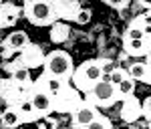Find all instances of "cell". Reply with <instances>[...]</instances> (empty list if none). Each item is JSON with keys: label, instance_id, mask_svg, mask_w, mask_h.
Segmentation results:
<instances>
[{"label": "cell", "instance_id": "cell-1", "mask_svg": "<svg viewBox=\"0 0 151 129\" xmlns=\"http://www.w3.org/2000/svg\"><path fill=\"white\" fill-rule=\"evenodd\" d=\"M103 79V71H101V63L99 59L85 61L83 65H79L70 75V85L79 91V93H87L97 81Z\"/></svg>", "mask_w": 151, "mask_h": 129}, {"label": "cell", "instance_id": "cell-2", "mask_svg": "<svg viewBox=\"0 0 151 129\" xmlns=\"http://www.w3.org/2000/svg\"><path fill=\"white\" fill-rule=\"evenodd\" d=\"M85 101L93 103L95 107L107 109V107H113L117 101H121V99H119V93H117L115 85L109 81V79H101V81H97L93 87L85 93Z\"/></svg>", "mask_w": 151, "mask_h": 129}, {"label": "cell", "instance_id": "cell-3", "mask_svg": "<svg viewBox=\"0 0 151 129\" xmlns=\"http://www.w3.org/2000/svg\"><path fill=\"white\" fill-rule=\"evenodd\" d=\"M22 14L26 16V20L35 26H50L57 20V14L52 8L50 0H36L32 4H24Z\"/></svg>", "mask_w": 151, "mask_h": 129}, {"label": "cell", "instance_id": "cell-4", "mask_svg": "<svg viewBox=\"0 0 151 129\" xmlns=\"http://www.w3.org/2000/svg\"><path fill=\"white\" fill-rule=\"evenodd\" d=\"M42 67H45V73L60 77V79H67V81H70V75L75 71L73 59H70L69 53H65V50H52V53H48L47 57H45Z\"/></svg>", "mask_w": 151, "mask_h": 129}, {"label": "cell", "instance_id": "cell-5", "mask_svg": "<svg viewBox=\"0 0 151 129\" xmlns=\"http://www.w3.org/2000/svg\"><path fill=\"white\" fill-rule=\"evenodd\" d=\"M83 101H85V97H81L79 91L69 83L63 91L52 95V111H57V113H73V109L77 105H81Z\"/></svg>", "mask_w": 151, "mask_h": 129}, {"label": "cell", "instance_id": "cell-6", "mask_svg": "<svg viewBox=\"0 0 151 129\" xmlns=\"http://www.w3.org/2000/svg\"><path fill=\"white\" fill-rule=\"evenodd\" d=\"M99 115H101L99 107H95L89 101H83L81 105H77L70 113V125L73 127H89V123Z\"/></svg>", "mask_w": 151, "mask_h": 129}, {"label": "cell", "instance_id": "cell-7", "mask_svg": "<svg viewBox=\"0 0 151 129\" xmlns=\"http://www.w3.org/2000/svg\"><path fill=\"white\" fill-rule=\"evenodd\" d=\"M28 99L32 101V105H35V111L38 113V119L48 115V113H52V95L45 91L42 87H38L32 83V89H30V93H28Z\"/></svg>", "mask_w": 151, "mask_h": 129}, {"label": "cell", "instance_id": "cell-8", "mask_svg": "<svg viewBox=\"0 0 151 129\" xmlns=\"http://www.w3.org/2000/svg\"><path fill=\"white\" fill-rule=\"evenodd\" d=\"M50 2L57 14V20H75L79 10L83 8L79 0H50Z\"/></svg>", "mask_w": 151, "mask_h": 129}, {"label": "cell", "instance_id": "cell-9", "mask_svg": "<svg viewBox=\"0 0 151 129\" xmlns=\"http://www.w3.org/2000/svg\"><path fill=\"white\" fill-rule=\"evenodd\" d=\"M18 63H22L24 67H28V69L42 67V63H45V53H42V48L38 47V45H35V43H28V45H26V47L20 50Z\"/></svg>", "mask_w": 151, "mask_h": 129}, {"label": "cell", "instance_id": "cell-10", "mask_svg": "<svg viewBox=\"0 0 151 129\" xmlns=\"http://www.w3.org/2000/svg\"><path fill=\"white\" fill-rule=\"evenodd\" d=\"M30 43V38H28V35L24 32V30H14V32H10V35L4 38V43H2V55L4 57H10V55H14V53H20L26 45Z\"/></svg>", "mask_w": 151, "mask_h": 129}, {"label": "cell", "instance_id": "cell-11", "mask_svg": "<svg viewBox=\"0 0 151 129\" xmlns=\"http://www.w3.org/2000/svg\"><path fill=\"white\" fill-rule=\"evenodd\" d=\"M22 14V8L12 4V2H2L0 4V28H12L18 22Z\"/></svg>", "mask_w": 151, "mask_h": 129}, {"label": "cell", "instance_id": "cell-12", "mask_svg": "<svg viewBox=\"0 0 151 129\" xmlns=\"http://www.w3.org/2000/svg\"><path fill=\"white\" fill-rule=\"evenodd\" d=\"M119 115H121V119H123L125 123H135V121L141 117V103H139V99L133 97V95L125 97Z\"/></svg>", "mask_w": 151, "mask_h": 129}, {"label": "cell", "instance_id": "cell-13", "mask_svg": "<svg viewBox=\"0 0 151 129\" xmlns=\"http://www.w3.org/2000/svg\"><path fill=\"white\" fill-rule=\"evenodd\" d=\"M70 81L67 79H60V77H55V75H48V73H42L40 77H38V81H35V85L38 87H42L45 91H48L50 95H57L58 91H63Z\"/></svg>", "mask_w": 151, "mask_h": 129}, {"label": "cell", "instance_id": "cell-14", "mask_svg": "<svg viewBox=\"0 0 151 129\" xmlns=\"http://www.w3.org/2000/svg\"><path fill=\"white\" fill-rule=\"evenodd\" d=\"M125 53L129 57H147L151 53V45L147 38H125Z\"/></svg>", "mask_w": 151, "mask_h": 129}, {"label": "cell", "instance_id": "cell-15", "mask_svg": "<svg viewBox=\"0 0 151 129\" xmlns=\"http://www.w3.org/2000/svg\"><path fill=\"white\" fill-rule=\"evenodd\" d=\"M6 69L10 71L12 75V81L16 83V85H32V77H30V69L28 67H24L22 63H18V59L14 61L12 65H6Z\"/></svg>", "mask_w": 151, "mask_h": 129}, {"label": "cell", "instance_id": "cell-16", "mask_svg": "<svg viewBox=\"0 0 151 129\" xmlns=\"http://www.w3.org/2000/svg\"><path fill=\"white\" fill-rule=\"evenodd\" d=\"M129 77H133L135 81H143L151 85V67L147 65V61H135L129 65Z\"/></svg>", "mask_w": 151, "mask_h": 129}, {"label": "cell", "instance_id": "cell-17", "mask_svg": "<svg viewBox=\"0 0 151 129\" xmlns=\"http://www.w3.org/2000/svg\"><path fill=\"white\" fill-rule=\"evenodd\" d=\"M50 43H55V45H63V43H67L70 36V28L67 22H63V20H55V22L50 24Z\"/></svg>", "mask_w": 151, "mask_h": 129}, {"label": "cell", "instance_id": "cell-18", "mask_svg": "<svg viewBox=\"0 0 151 129\" xmlns=\"http://www.w3.org/2000/svg\"><path fill=\"white\" fill-rule=\"evenodd\" d=\"M0 123L4 125V127H18V125H22V115H20V111H18V107L16 105H8L2 113H0Z\"/></svg>", "mask_w": 151, "mask_h": 129}, {"label": "cell", "instance_id": "cell-19", "mask_svg": "<svg viewBox=\"0 0 151 129\" xmlns=\"http://www.w3.org/2000/svg\"><path fill=\"white\" fill-rule=\"evenodd\" d=\"M16 107H18L20 115H22V121H24V123H36V119H38V113L35 111V105H32V101H30L28 97L20 99V101L16 103Z\"/></svg>", "mask_w": 151, "mask_h": 129}, {"label": "cell", "instance_id": "cell-20", "mask_svg": "<svg viewBox=\"0 0 151 129\" xmlns=\"http://www.w3.org/2000/svg\"><path fill=\"white\" fill-rule=\"evenodd\" d=\"M115 87H117V93H119V99L123 101L125 97H129V95L135 93V79L127 75V77H125L121 83H117Z\"/></svg>", "mask_w": 151, "mask_h": 129}, {"label": "cell", "instance_id": "cell-21", "mask_svg": "<svg viewBox=\"0 0 151 129\" xmlns=\"http://www.w3.org/2000/svg\"><path fill=\"white\" fill-rule=\"evenodd\" d=\"M125 38H145V32H143V28H141V24L137 20H133V22L129 24L127 32H125Z\"/></svg>", "mask_w": 151, "mask_h": 129}, {"label": "cell", "instance_id": "cell-22", "mask_svg": "<svg viewBox=\"0 0 151 129\" xmlns=\"http://www.w3.org/2000/svg\"><path fill=\"white\" fill-rule=\"evenodd\" d=\"M111 127H113V123H111L107 117H103V115L95 117L93 121L89 123V129H111Z\"/></svg>", "mask_w": 151, "mask_h": 129}, {"label": "cell", "instance_id": "cell-23", "mask_svg": "<svg viewBox=\"0 0 151 129\" xmlns=\"http://www.w3.org/2000/svg\"><path fill=\"white\" fill-rule=\"evenodd\" d=\"M127 75H129V73H127L125 69H121V67H115V69H113V73L109 75V81L113 83V85H117V83L123 81V79H125Z\"/></svg>", "mask_w": 151, "mask_h": 129}, {"label": "cell", "instance_id": "cell-24", "mask_svg": "<svg viewBox=\"0 0 151 129\" xmlns=\"http://www.w3.org/2000/svg\"><path fill=\"white\" fill-rule=\"evenodd\" d=\"M99 63H101V71H103V79H109V75L115 69V63L111 59H99Z\"/></svg>", "mask_w": 151, "mask_h": 129}, {"label": "cell", "instance_id": "cell-25", "mask_svg": "<svg viewBox=\"0 0 151 129\" xmlns=\"http://www.w3.org/2000/svg\"><path fill=\"white\" fill-rule=\"evenodd\" d=\"M75 22L77 24H89L91 22V10L89 8H81L79 14H77V18H75Z\"/></svg>", "mask_w": 151, "mask_h": 129}, {"label": "cell", "instance_id": "cell-26", "mask_svg": "<svg viewBox=\"0 0 151 129\" xmlns=\"http://www.w3.org/2000/svg\"><path fill=\"white\" fill-rule=\"evenodd\" d=\"M36 125H38V127H48V129H52V127H57L58 123H57V119H50L48 115H45V117L36 119Z\"/></svg>", "mask_w": 151, "mask_h": 129}, {"label": "cell", "instance_id": "cell-27", "mask_svg": "<svg viewBox=\"0 0 151 129\" xmlns=\"http://www.w3.org/2000/svg\"><path fill=\"white\" fill-rule=\"evenodd\" d=\"M105 4H109L111 8H115V10H123V8H127L129 2L131 0H103Z\"/></svg>", "mask_w": 151, "mask_h": 129}, {"label": "cell", "instance_id": "cell-28", "mask_svg": "<svg viewBox=\"0 0 151 129\" xmlns=\"http://www.w3.org/2000/svg\"><path fill=\"white\" fill-rule=\"evenodd\" d=\"M141 115L147 119V121H151V97H147V99L141 103Z\"/></svg>", "mask_w": 151, "mask_h": 129}, {"label": "cell", "instance_id": "cell-29", "mask_svg": "<svg viewBox=\"0 0 151 129\" xmlns=\"http://www.w3.org/2000/svg\"><path fill=\"white\" fill-rule=\"evenodd\" d=\"M135 20H137L139 24H147V26H151V8L147 12H143L139 18H135Z\"/></svg>", "mask_w": 151, "mask_h": 129}, {"label": "cell", "instance_id": "cell-30", "mask_svg": "<svg viewBox=\"0 0 151 129\" xmlns=\"http://www.w3.org/2000/svg\"><path fill=\"white\" fill-rule=\"evenodd\" d=\"M137 2H139L141 6H145L147 10H149V8H151V0H137Z\"/></svg>", "mask_w": 151, "mask_h": 129}, {"label": "cell", "instance_id": "cell-31", "mask_svg": "<svg viewBox=\"0 0 151 129\" xmlns=\"http://www.w3.org/2000/svg\"><path fill=\"white\" fill-rule=\"evenodd\" d=\"M145 61H147V65H149V67H151V53H149V55H147V57H145Z\"/></svg>", "mask_w": 151, "mask_h": 129}, {"label": "cell", "instance_id": "cell-32", "mask_svg": "<svg viewBox=\"0 0 151 129\" xmlns=\"http://www.w3.org/2000/svg\"><path fill=\"white\" fill-rule=\"evenodd\" d=\"M24 4H32V2H36V0H22Z\"/></svg>", "mask_w": 151, "mask_h": 129}, {"label": "cell", "instance_id": "cell-33", "mask_svg": "<svg viewBox=\"0 0 151 129\" xmlns=\"http://www.w3.org/2000/svg\"><path fill=\"white\" fill-rule=\"evenodd\" d=\"M0 4H2V0H0Z\"/></svg>", "mask_w": 151, "mask_h": 129}]
</instances>
